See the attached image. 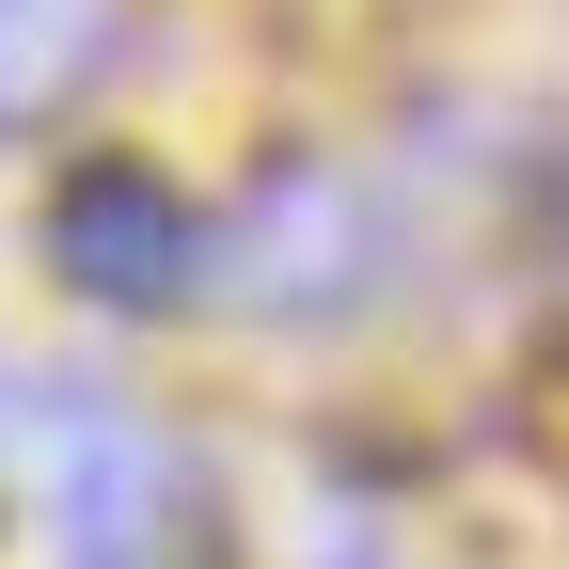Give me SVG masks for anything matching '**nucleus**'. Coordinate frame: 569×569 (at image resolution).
Returning a JSON list of instances; mask_svg holds the SVG:
<instances>
[{"instance_id":"obj_3","label":"nucleus","mask_w":569,"mask_h":569,"mask_svg":"<svg viewBox=\"0 0 569 569\" xmlns=\"http://www.w3.org/2000/svg\"><path fill=\"white\" fill-rule=\"evenodd\" d=\"M32 475H48V522L96 538V553H127L142 522H159V490H174L159 427H127L96 380H32Z\"/></svg>"},{"instance_id":"obj_4","label":"nucleus","mask_w":569,"mask_h":569,"mask_svg":"<svg viewBox=\"0 0 569 569\" xmlns=\"http://www.w3.org/2000/svg\"><path fill=\"white\" fill-rule=\"evenodd\" d=\"M111 48H127V0H0V142L80 111Z\"/></svg>"},{"instance_id":"obj_2","label":"nucleus","mask_w":569,"mask_h":569,"mask_svg":"<svg viewBox=\"0 0 569 569\" xmlns=\"http://www.w3.org/2000/svg\"><path fill=\"white\" fill-rule=\"evenodd\" d=\"M206 269H238V301H269V317H332V301H365V269H380V206L348 174H317V159H269L253 206H238V238Z\"/></svg>"},{"instance_id":"obj_1","label":"nucleus","mask_w":569,"mask_h":569,"mask_svg":"<svg viewBox=\"0 0 569 569\" xmlns=\"http://www.w3.org/2000/svg\"><path fill=\"white\" fill-rule=\"evenodd\" d=\"M48 269L80 284V301H111V317H159V301L206 284V222L142 159H80V174L48 190Z\"/></svg>"}]
</instances>
